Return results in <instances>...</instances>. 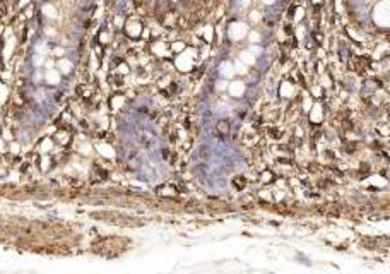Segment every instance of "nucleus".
<instances>
[{"label":"nucleus","instance_id":"1","mask_svg":"<svg viewBox=\"0 0 390 274\" xmlns=\"http://www.w3.org/2000/svg\"><path fill=\"white\" fill-rule=\"evenodd\" d=\"M218 130H219V134L226 136L228 130H230V124H228V122H219L218 124Z\"/></svg>","mask_w":390,"mask_h":274}]
</instances>
